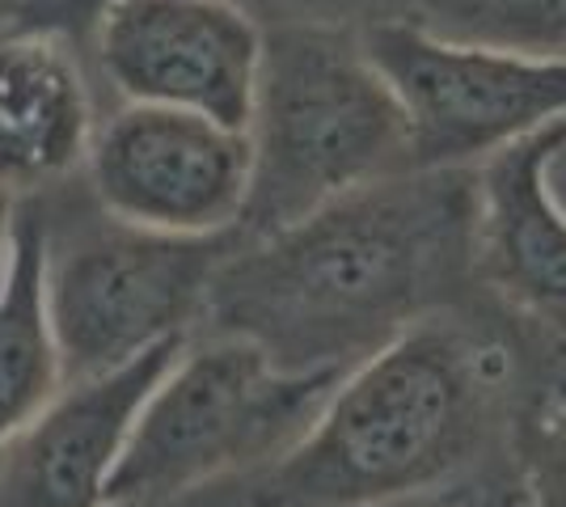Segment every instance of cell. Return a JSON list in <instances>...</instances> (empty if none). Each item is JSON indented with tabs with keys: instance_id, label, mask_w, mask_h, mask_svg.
I'll use <instances>...</instances> for the list:
<instances>
[{
	"instance_id": "cell-10",
	"label": "cell",
	"mask_w": 566,
	"mask_h": 507,
	"mask_svg": "<svg viewBox=\"0 0 566 507\" xmlns=\"http://www.w3.org/2000/svg\"><path fill=\"white\" fill-rule=\"evenodd\" d=\"M566 119L499 148L478 166L473 275L512 314L566 342V216L545 191V161Z\"/></svg>"
},
{
	"instance_id": "cell-18",
	"label": "cell",
	"mask_w": 566,
	"mask_h": 507,
	"mask_svg": "<svg viewBox=\"0 0 566 507\" xmlns=\"http://www.w3.org/2000/svg\"><path fill=\"white\" fill-rule=\"evenodd\" d=\"M558 347H563V368H558V377L566 381V342H558Z\"/></svg>"
},
{
	"instance_id": "cell-15",
	"label": "cell",
	"mask_w": 566,
	"mask_h": 507,
	"mask_svg": "<svg viewBox=\"0 0 566 507\" xmlns=\"http://www.w3.org/2000/svg\"><path fill=\"white\" fill-rule=\"evenodd\" d=\"M102 9L106 0H25L13 30H48L64 39L72 30H94Z\"/></svg>"
},
{
	"instance_id": "cell-6",
	"label": "cell",
	"mask_w": 566,
	"mask_h": 507,
	"mask_svg": "<svg viewBox=\"0 0 566 507\" xmlns=\"http://www.w3.org/2000/svg\"><path fill=\"white\" fill-rule=\"evenodd\" d=\"M359 47L406 110L410 169H478L566 119V60L444 43L410 22L364 25Z\"/></svg>"
},
{
	"instance_id": "cell-8",
	"label": "cell",
	"mask_w": 566,
	"mask_h": 507,
	"mask_svg": "<svg viewBox=\"0 0 566 507\" xmlns=\"http://www.w3.org/2000/svg\"><path fill=\"white\" fill-rule=\"evenodd\" d=\"M94 43L102 73L132 106L250 127L262 25L233 0H106Z\"/></svg>"
},
{
	"instance_id": "cell-9",
	"label": "cell",
	"mask_w": 566,
	"mask_h": 507,
	"mask_svg": "<svg viewBox=\"0 0 566 507\" xmlns=\"http://www.w3.org/2000/svg\"><path fill=\"white\" fill-rule=\"evenodd\" d=\"M190 335H174L106 377L64 385L0 444V507H111L106 483L148 393Z\"/></svg>"
},
{
	"instance_id": "cell-12",
	"label": "cell",
	"mask_w": 566,
	"mask_h": 507,
	"mask_svg": "<svg viewBox=\"0 0 566 507\" xmlns=\"http://www.w3.org/2000/svg\"><path fill=\"white\" fill-rule=\"evenodd\" d=\"M43 258H48V216L39 199H18L13 258L0 288V444L22 432L34 414L64 389L60 351L51 338L43 300Z\"/></svg>"
},
{
	"instance_id": "cell-19",
	"label": "cell",
	"mask_w": 566,
	"mask_h": 507,
	"mask_svg": "<svg viewBox=\"0 0 566 507\" xmlns=\"http://www.w3.org/2000/svg\"><path fill=\"white\" fill-rule=\"evenodd\" d=\"M111 507H132V504H111Z\"/></svg>"
},
{
	"instance_id": "cell-5",
	"label": "cell",
	"mask_w": 566,
	"mask_h": 507,
	"mask_svg": "<svg viewBox=\"0 0 566 507\" xmlns=\"http://www.w3.org/2000/svg\"><path fill=\"white\" fill-rule=\"evenodd\" d=\"M237 233L174 237L102 212L76 237L48 229L43 300L64 385L106 377L174 335H190Z\"/></svg>"
},
{
	"instance_id": "cell-17",
	"label": "cell",
	"mask_w": 566,
	"mask_h": 507,
	"mask_svg": "<svg viewBox=\"0 0 566 507\" xmlns=\"http://www.w3.org/2000/svg\"><path fill=\"white\" fill-rule=\"evenodd\" d=\"M13 220H18V199L0 191V288L9 279V258H13Z\"/></svg>"
},
{
	"instance_id": "cell-16",
	"label": "cell",
	"mask_w": 566,
	"mask_h": 507,
	"mask_svg": "<svg viewBox=\"0 0 566 507\" xmlns=\"http://www.w3.org/2000/svg\"><path fill=\"white\" fill-rule=\"evenodd\" d=\"M545 191H549V199L558 203V212L566 216V131L563 140L554 145V152H549V161H545Z\"/></svg>"
},
{
	"instance_id": "cell-2",
	"label": "cell",
	"mask_w": 566,
	"mask_h": 507,
	"mask_svg": "<svg viewBox=\"0 0 566 507\" xmlns=\"http://www.w3.org/2000/svg\"><path fill=\"white\" fill-rule=\"evenodd\" d=\"M507 351L452 314L410 326L334 385L283 457L254 469L250 507H398L482 457Z\"/></svg>"
},
{
	"instance_id": "cell-7",
	"label": "cell",
	"mask_w": 566,
	"mask_h": 507,
	"mask_svg": "<svg viewBox=\"0 0 566 507\" xmlns=\"http://www.w3.org/2000/svg\"><path fill=\"white\" fill-rule=\"evenodd\" d=\"M85 173L111 220L212 237L237 229L250 187V140L195 110L127 102L94 131Z\"/></svg>"
},
{
	"instance_id": "cell-1",
	"label": "cell",
	"mask_w": 566,
	"mask_h": 507,
	"mask_svg": "<svg viewBox=\"0 0 566 507\" xmlns=\"http://www.w3.org/2000/svg\"><path fill=\"white\" fill-rule=\"evenodd\" d=\"M473 224L478 169H406L355 187L233 245L195 321L208 338L254 342L280 372H352L470 296Z\"/></svg>"
},
{
	"instance_id": "cell-13",
	"label": "cell",
	"mask_w": 566,
	"mask_h": 507,
	"mask_svg": "<svg viewBox=\"0 0 566 507\" xmlns=\"http://www.w3.org/2000/svg\"><path fill=\"white\" fill-rule=\"evenodd\" d=\"M401 22L444 43L566 60V0H401Z\"/></svg>"
},
{
	"instance_id": "cell-14",
	"label": "cell",
	"mask_w": 566,
	"mask_h": 507,
	"mask_svg": "<svg viewBox=\"0 0 566 507\" xmlns=\"http://www.w3.org/2000/svg\"><path fill=\"white\" fill-rule=\"evenodd\" d=\"M516 465L524 507H566V381L549 385L516 419Z\"/></svg>"
},
{
	"instance_id": "cell-11",
	"label": "cell",
	"mask_w": 566,
	"mask_h": 507,
	"mask_svg": "<svg viewBox=\"0 0 566 507\" xmlns=\"http://www.w3.org/2000/svg\"><path fill=\"white\" fill-rule=\"evenodd\" d=\"M94 106L76 55L48 30H0V191L34 199L85 166Z\"/></svg>"
},
{
	"instance_id": "cell-4",
	"label": "cell",
	"mask_w": 566,
	"mask_h": 507,
	"mask_svg": "<svg viewBox=\"0 0 566 507\" xmlns=\"http://www.w3.org/2000/svg\"><path fill=\"white\" fill-rule=\"evenodd\" d=\"M343 377L280 372L241 338L187 342L136 414L106 504H161L220 474L271 465L313 427Z\"/></svg>"
},
{
	"instance_id": "cell-3",
	"label": "cell",
	"mask_w": 566,
	"mask_h": 507,
	"mask_svg": "<svg viewBox=\"0 0 566 507\" xmlns=\"http://www.w3.org/2000/svg\"><path fill=\"white\" fill-rule=\"evenodd\" d=\"M237 245L410 169L406 110L347 25H262Z\"/></svg>"
}]
</instances>
